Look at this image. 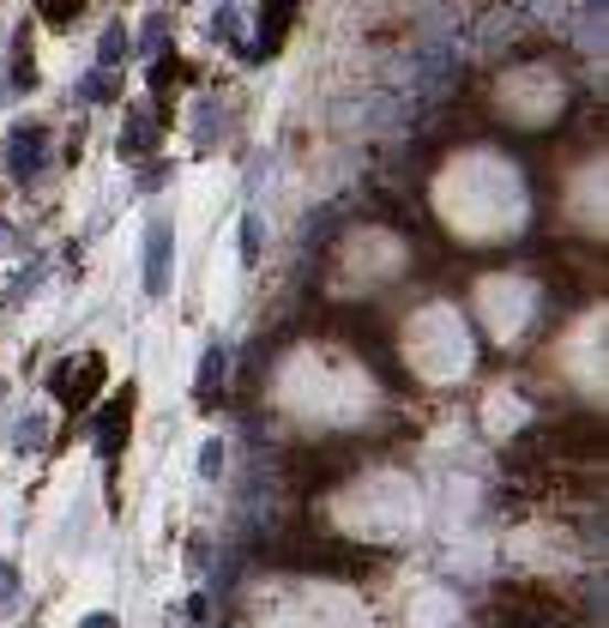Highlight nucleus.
I'll list each match as a JSON object with an SVG mask.
<instances>
[{
  "mask_svg": "<svg viewBox=\"0 0 609 628\" xmlns=\"http://www.w3.org/2000/svg\"><path fill=\"white\" fill-rule=\"evenodd\" d=\"M464 363H471V339H464V320L452 315L447 302H429V309L410 315V327H405V369L410 375L440 387V381L464 375Z\"/></svg>",
  "mask_w": 609,
  "mask_h": 628,
  "instance_id": "obj_2",
  "label": "nucleus"
},
{
  "mask_svg": "<svg viewBox=\"0 0 609 628\" xmlns=\"http://www.w3.org/2000/svg\"><path fill=\"white\" fill-rule=\"evenodd\" d=\"M85 12V0H43V19L49 24H73Z\"/></svg>",
  "mask_w": 609,
  "mask_h": 628,
  "instance_id": "obj_9",
  "label": "nucleus"
},
{
  "mask_svg": "<svg viewBox=\"0 0 609 628\" xmlns=\"http://www.w3.org/2000/svg\"><path fill=\"white\" fill-rule=\"evenodd\" d=\"M217 466H224V447H217V441H212V447H205V454H200V471H205V478H212V471H217Z\"/></svg>",
  "mask_w": 609,
  "mask_h": 628,
  "instance_id": "obj_12",
  "label": "nucleus"
},
{
  "mask_svg": "<svg viewBox=\"0 0 609 628\" xmlns=\"http://www.w3.org/2000/svg\"><path fill=\"white\" fill-rule=\"evenodd\" d=\"M531 315H537V290L525 278H483V320L495 332V344H520Z\"/></svg>",
  "mask_w": 609,
  "mask_h": 628,
  "instance_id": "obj_3",
  "label": "nucleus"
},
{
  "mask_svg": "<svg viewBox=\"0 0 609 628\" xmlns=\"http://www.w3.org/2000/svg\"><path fill=\"white\" fill-rule=\"evenodd\" d=\"M85 628H121V622H115L109 610H97V617H85Z\"/></svg>",
  "mask_w": 609,
  "mask_h": 628,
  "instance_id": "obj_13",
  "label": "nucleus"
},
{
  "mask_svg": "<svg viewBox=\"0 0 609 628\" xmlns=\"http://www.w3.org/2000/svg\"><path fill=\"white\" fill-rule=\"evenodd\" d=\"M217 381H224V356H217V351H205V363H200V393H205V400L217 393Z\"/></svg>",
  "mask_w": 609,
  "mask_h": 628,
  "instance_id": "obj_10",
  "label": "nucleus"
},
{
  "mask_svg": "<svg viewBox=\"0 0 609 628\" xmlns=\"http://www.w3.org/2000/svg\"><path fill=\"white\" fill-rule=\"evenodd\" d=\"M127 423H133V393L121 387V400H115V412H103V423H97V435L109 447H121L127 441Z\"/></svg>",
  "mask_w": 609,
  "mask_h": 628,
  "instance_id": "obj_8",
  "label": "nucleus"
},
{
  "mask_svg": "<svg viewBox=\"0 0 609 628\" xmlns=\"http://www.w3.org/2000/svg\"><path fill=\"white\" fill-rule=\"evenodd\" d=\"M151 248H146V290L163 297L170 290V273H175V248H170V224H151Z\"/></svg>",
  "mask_w": 609,
  "mask_h": 628,
  "instance_id": "obj_6",
  "label": "nucleus"
},
{
  "mask_svg": "<svg viewBox=\"0 0 609 628\" xmlns=\"http://www.w3.org/2000/svg\"><path fill=\"white\" fill-rule=\"evenodd\" d=\"M435 206L447 217V230H459L471 248L495 236H513L525 217V188L513 175V163H501L495 151H464L440 170L435 182Z\"/></svg>",
  "mask_w": 609,
  "mask_h": 628,
  "instance_id": "obj_1",
  "label": "nucleus"
},
{
  "mask_svg": "<svg viewBox=\"0 0 609 628\" xmlns=\"http://www.w3.org/2000/svg\"><path fill=\"white\" fill-rule=\"evenodd\" d=\"M290 19H296V0H266V19L254 31V55H271L284 43V31H290Z\"/></svg>",
  "mask_w": 609,
  "mask_h": 628,
  "instance_id": "obj_7",
  "label": "nucleus"
},
{
  "mask_svg": "<svg viewBox=\"0 0 609 628\" xmlns=\"http://www.w3.org/2000/svg\"><path fill=\"white\" fill-rule=\"evenodd\" d=\"M43 127H36V121H24V127H12V134H7V170L12 175H19V182H31V175H36V163H43Z\"/></svg>",
  "mask_w": 609,
  "mask_h": 628,
  "instance_id": "obj_5",
  "label": "nucleus"
},
{
  "mask_svg": "<svg viewBox=\"0 0 609 628\" xmlns=\"http://www.w3.org/2000/svg\"><path fill=\"white\" fill-rule=\"evenodd\" d=\"M121 49H127V31H121V24H109V31H103V67L121 61Z\"/></svg>",
  "mask_w": 609,
  "mask_h": 628,
  "instance_id": "obj_11",
  "label": "nucleus"
},
{
  "mask_svg": "<svg viewBox=\"0 0 609 628\" xmlns=\"http://www.w3.org/2000/svg\"><path fill=\"white\" fill-rule=\"evenodd\" d=\"M103 375H109V363H103L97 351H79V356H67V363L49 375V393H55L67 412H85L90 400H97V387H103Z\"/></svg>",
  "mask_w": 609,
  "mask_h": 628,
  "instance_id": "obj_4",
  "label": "nucleus"
}]
</instances>
